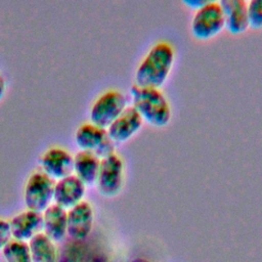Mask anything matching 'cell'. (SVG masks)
Here are the masks:
<instances>
[{"label": "cell", "instance_id": "1", "mask_svg": "<svg viewBox=\"0 0 262 262\" xmlns=\"http://www.w3.org/2000/svg\"><path fill=\"white\" fill-rule=\"evenodd\" d=\"M175 59L173 45L165 40L156 42L138 63L135 85L160 88L169 77Z\"/></svg>", "mask_w": 262, "mask_h": 262}, {"label": "cell", "instance_id": "2", "mask_svg": "<svg viewBox=\"0 0 262 262\" xmlns=\"http://www.w3.org/2000/svg\"><path fill=\"white\" fill-rule=\"evenodd\" d=\"M132 106L142 120L156 127H164L171 120V106L160 88L132 85L130 89Z\"/></svg>", "mask_w": 262, "mask_h": 262}, {"label": "cell", "instance_id": "3", "mask_svg": "<svg viewBox=\"0 0 262 262\" xmlns=\"http://www.w3.org/2000/svg\"><path fill=\"white\" fill-rule=\"evenodd\" d=\"M225 27V16L219 1L207 0L194 10L190 23L193 37L200 40L210 39L219 34Z\"/></svg>", "mask_w": 262, "mask_h": 262}, {"label": "cell", "instance_id": "4", "mask_svg": "<svg viewBox=\"0 0 262 262\" xmlns=\"http://www.w3.org/2000/svg\"><path fill=\"white\" fill-rule=\"evenodd\" d=\"M127 106V98L122 91L107 89L92 102L89 110L90 122L106 129Z\"/></svg>", "mask_w": 262, "mask_h": 262}, {"label": "cell", "instance_id": "5", "mask_svg": "<svg viewBox=\"0 0 262 262\" xmlns=\"http://www.w3.org/2000/svg\"><path fill=\"white\" fill-rule=\"evenodd\" d=\"M55 181L42 170L33 171L25 184L24 202L27 209L42 213L53 201Z\"/></svg>", "mask_w": 262, "mask_h": 262}, {"label": "cell", "instance_id": "6", "mask_svg": "<svg viewBox=\"0 0 262 262\" xmlns=\"http://www.w3.org/2000/svg\"><path fill=\"white\" fill-rule=\"evenodd\" d=\"M75 141L82 150L91 151L100 160L115 152V142L107 135L106 129L91 122H85L75 131Z\"/></svg>", "mask_w": 262, "mask_h": 262}, {"label": "cell", "instance_id": "7", "mask_svg": "<svg viewBox=\"0 0 262 262\" xmlns=\"http://www.w3.org/2000/svg\"><path fill=\"white\" fill-rule=\"evenodd\" d=\"M124 163L116 152L100 160L96 184L99 192L104 196H115L123 186Z\"/></svg>", "mask_w": 262, "mask_h": 262}, {"label": "cell", "instance_id": "8", "mask_svg": "<svg viewBox=\"0 0 262 262\" xmlns=\"http://www.w3.org/2000/svg\"><path fill=\"white\" fill-rule=\"evenodd\" d=\"M41 170L51 178H62L74 171V156L61 146L48 147L39 158Z\"/></svg>", "mask_w": 262, "mask_h": 262}, {"label": "cell", "instance_id": "9", "mask_svg": "<svg viewBox=\"0 0 262 262\" xmlns=\"http://www.w3.org/2000/svg\"><path fill=\"white\" fill-rule=\"evenodd\" d=\"M93 219L92 206L87 201H81L67 210V234L76 241L86 238L91 232Z\"/></svg>", "mask_w": 262, "mask_h": 262}, {"label": "cell", "instance_id": "10", "mask_svg": "<svg viewBox=\"0 0 262 262\" xmlns=\"http://www.w3.org/2000/svg\"><path fill=\"white\" fill-rule=\"evenodd\" d=\"M85 190L86 184L72 173L55 181L53 201L56 205L69 210L83 201Z\"/></svg>", "mask_w": 262, "mask_h": 262}, {"label": "cell", "instance_id": "11", "mask_svg": "<svg viewBox=\"0 0 262 262\" xmlns=\"http://www.w3.org/2000/svg\"><path fill=\"white\" fill-rule=\"evenodd\" d=\"M142 123L143 120L138 112L132 105H128L106 128V132L115 143L125 142L138 132Z\"/></svg>", "mask_w": 262, "mask_h": 262}, {"label": "cell", "instance_id": "12", "mask_svg": "<svg viewBox=\"0 0 262 262\" xmlns=\"http://www.w3.org/2000/svg\"><path fill=\"white\" fill-rule=\"evenodd\" d=\"M9 225L12 238L29 242L43 231L42 213L27 209L14 215L9 220Z\"/></svg>", "mask_w": 262, "mask_h": 262}, {"label": "cell", "instance_id": "13", "mask_svg": "<svg viewBox=\"0 0 262 262\" xmlns=\"http://www.w3.org/2000/svg\"><path fill=\"white\" fill-rule=\"evenodd\" d=\"M225 16V27L231 34L245 32L249 26L247 1L222 0L219 1Z\"/></svg>", "mask_w": 262, "mask_h": 262}, {"label": "cell", "instance_id": "14", "mask_svg": "<svg viewBox=\"0 0 262 262\" xmlns=\"http://www.w3.org/2000/svg\"><path fill=\"white\" fill-rule=\"evenodd\" d=\"M43 232L54 243L61 241L67 234V210L51 204L42 212Z\"/></svg>", "mask_w": 262, "mask_h": 262}, {"label": "cell", "instance_id": "15", "mask_svg": "<svg viewBox=\"0 0 262 262\" xmlns=\"http://www.w3.org/2000/svg\"><path fill=\"white\" fill-rule=\"evenodd\" d=\"M100 159L91 151L80 149L74 156V171L85 184H92L96 181Z\"/></svg>", "mask_w": 262, "mask_h": 262}, {"label": "cell", "instance_id": "16", "mask_svg": "<svg viewBox=\"0 0 262 262\" xmlns=\"http://www.w3.org/2000/svg\"><path fill=\"white\" fill-rule=\"evenodd\" d=\"M28 244L32 262H56L57 250L55 244L43 231L33 236Z\"/></svg>", "mask_w": 262, "mask_h": 262}, {"label": "cell", "instance_id": "17", "mask_svg": "<svg viewBox=\"0 0 262 262\" xmlns=\"http://www.w3.org/2000/svg\"><path fill=\"white\" fill-rule=\"evenodd\" d=\"M6 262H32L28 242L11 238L2 249Z\"/></svg>", "mask_w": 262, "mask_h": 262}, {"label": "cell", "instance_id": "18", "mask_svg": "<svg viewBox=\"0 0 262 262\" xmlns=\"http://www.w3.org/2000/svg\"><path fill=\"white\" fill-rule=\"evenodd\" d=\"M249 26L254 29L262 28V0H250L247 2Z\"/></svg>", "mask_w": 262, "mask_h": 262}, {"label": "cell", "instance_id": "19", "mask_svg": "<svg viewBox=\"0 0 262 262\" xmlns=\"http://www.w3.org/2000/svg\"><path fill=\"white\" fill-rule=\"evenodd\" d=\"M12 238L9 221L0 218V250H2L7 243Z\"/></svg>", "mask_w": 262, "mask_h": 262}, {"label": "cell", "instance_id": "20", "mask_svg": "<svg viewBox=\"0 0 262 262\" xmlns=\"http://www.w3.org/2000/svg\"><path fill=\"white\" fill-rule=\"evenodd\" d=\"M206 1L207 0H185V1H183V3L185 5H187L189 8L195 10V9L200 8L201 6H203L206 3Z\"/></svg>", "mask_w": 262, "mask_h": 262}, {"label": "cell", "instance_id": "21", "mask_svg": "<svg viewBox=\"0 0 262 262\" xmlns=\"http://www.w3.org/2000/svg\"><path fill=\"white\" fill-rule=\"evenodd\" d=\"M4 92H5V80L0 73V99L4 95Z\"/></svg>", "mask_w": 262, "mask_h": 262}, {"label": "cell", "instance_id": "22", "mask_svg": "<svg viewBox=\"0 0 262 262\" xmlns=\"http://www.w3.org/2000/svg\"><path fill=\"white\" fill-rule=\"evenodd\" d=\"M131 262H150V261H148V260H146V259H142V258H137V259L132 260Z\"/></svg>", "mask_w": 262, "mask_h": 262}]
</instances>
